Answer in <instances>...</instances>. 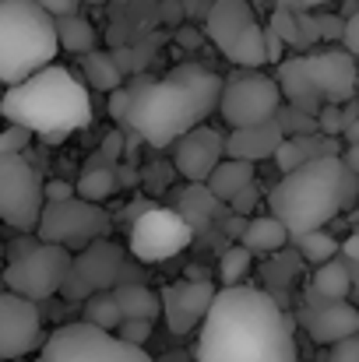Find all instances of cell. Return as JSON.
Listing matches in <instances>:
<instances>
[{"label": "cell", "mask_w": 359, "mask_h": 362, "mask_svg": "<svg viewBox=\"0 0 359 362\" xmlns=\"http://www.w3.org/2000/svg\"><path fill=\"white\" fill-rule=\"evenodd\" d=\"M342 162H346V165H349V169L359 176V141H356V144H349V148L342 151Z\"/></svg>", "instance_id": "cell-47"}, {"label": "cell", "mask_w": 359, "mask_h": 362, "mask_svg": "<svg viewBox=\"0 0 359 362\" xmlns=\"http://www.w3.org/2000/svg\"><path fill=\"white\" fill-rule=\"evenodd\" d=\"M113 296H117L123 320H155L159 317V292H152L144 281L113 285Z\"/></svg>", "instance_id": "cell-24"}, {"label": "cell", "mask_w": 359, "mask_h": 362, "mask_svg": "<svg viewBox=\"0 0 359 362\" xmlns=\"http://www.w3.org/2000/svg\"><path fill=\"white\" fill-rule=\"evenodd\" d=\"M35 362H42V356H39V359H35Z\"/></svg>", "instance_id": "cell-53"}, {"label": "cell", "mask_w": 359, "mask_h": 362, "mask_svg": "<svg viewBox=\"0 0 359 362\" xmlns=\"http://www.w3.org/2000/svg\"><path fill=\"white\" fill-rule=\"evenodd\" d=\"M42 362H155L144 345H127L89 320L64 324L42 341Z\"/></svg>", "instance_id": "cell-8"}, {"label": "cell", "mask_w": 359, "mask_h": 362, "mask_svg": "<svg viewBox=\"0 0 359 362\" xmlns=\"http://www.w3.org/2000/svg\"><path fill=\"white\" fill-rule=\"evenodd\" d=\"M356 57L349 49H324L307 57H282L278 60V88L282 99L310 117L324 103H346L356 95Z\"/></svg>", "instance_id": "cell-5"}, {"label": "cell", "mask_w": 359, "mask_h": 362, "mask_svg": "<svg viewBox=\"0 0 359 362\" xmlns=\"http://www.w3.org/2000/svg\"><path fill=\"white\" fill-rule=\"evenodd\" d=\"M176 211L187 218V226L194 229V236H201V233H208L219 218H226L229 208L208 190V183H190V187L180 194Z\"/></svg>", "instance_id": "cell-20"}, {"label": "cell", "mask_w": 359, "mask_h": 362, "mask_svg": "<svg viewBox=\"0 0 359 362\" xmlns=\"http://www.w3.org/2000/svg\"><path fill=\"white\" fill-rule=\"evenodd\" d=\"M342 28H346V21L335 18V14H321V18H317V32H321V39H342Z\"/></svg>", "instance_id": "cell-44"}, {"label": "cell", "mask_w": 359, "mask_h": 362, "mask_svg": "<svg viewBox=\"0 0 359 362\" xmlns=\"http://www.w3.org/2000/svg\"><path fill=\"white\" fill-rule=\"evenodd\" d=\"M342 46H346L353 57H359V11L353 14V18H346V28H342Z\"/></svg>", "instance_id": "cell-43"}, {"label": "cell", "mask_w": 359, "mask_h": 362, "mask_svg": "<svg viewBox=\"0 0 359 362\" xmlns=\"http://www.w3.org/2000/svg\"><path fill=\"white\" fill-rule=\"evenodd\" d=\"M127 110H130V88L117 85V88L110 92V117L117 120V127H123V120H127Z\"/></svg>", "instance_id": "cell-39"}, {"label": "cell", "mask_w": 359, "mask_h": 362, "mask_svg": "<svg viewBox=\"0 0 359 362\" xmlns=\"http://www.w3.org/2000/svg\"><path fill=\"white\" fill-rule=\"evenodd\" d=\"M282 127L278 120L250 123V127H233V134L226 137V155L229 158H246V162H264L275 155V148L282 144Z\"/></svg>", "instance_id": "cell-19"}, {"label": "cell", "mask_w": 359, "mask_h": 362, "mask_svg": "<svg viewBox=\"0 0 359 362\" xmlns=\"http://www.w3.org/2000/svg\"><path fill=\"white\" fill-rule=\"evenodd\" d=\"M67 267H71V250L67 246L35 240L18 257H7L4 288L39 303V299H50V296L60 292V285L67 278Z\"/></svg>", "instance_id": "cell-9"}, {"label": "cell", "mask_w": 359, "mask_h": 362, "mask_svg": "<svg viewBox=\"0 0 359 362\" xmlns=\"http://www.w3.org/2000/svg\"><path fill=\"white\" fill-rule=\"evenodd\" d=\"M328 362H359V334H349V338L335 341Z\"/></svg>", "instance_id": "cell-38"}, {"label": "cell", "mask_w": 359, "mask_h": 362, "mask_svg": "<svg viewBox=\"0 0 359 362\" xmlns=\"http://www.w3.org/2000/svg\"><path fill=\"white\" fill-rule=\"evenodd\" d=\"M0 4H4V0H0Z\"/></svg>", "instance_id": "cell-55"}, {"label": "cell", "mask_w": 359, "mask_h": 362, "mask_svg": "<svg viewBox=\"0 0 359 362\" xmlns=\"http://www.w3.org/2000/svg\"><path fill=\"white\" fill-rule=\"evenodd\" d=\"M300 320L317 345H335L349 334H359V310L346 299H321L310 292Z\"/></svg>", "instance_id": "cell-18"}, {"label": "cell", "mask_w": 359, "mask_h": 362, "mask_svg": "<svg viewBox=\"0 0 359 362\" xmlns=\"http://www.w3.org/2000/svg\"><path fill=\"white\" fill-rule=\"evenodd\" d=\"M42 201V176L25 162V151H0V218L18 233H35Z\"/></svg>", "instance_id": "cell-12"}, {"label": "cell", "mask_w": 359, "mask_h": 362, "mask_svg": "<svg viewBox=\"0 0 359 362\" xmlns=\"http://www.w3.org/2000/svg\"><path fill=\"white\" fill-rule=\"evenodd\" d=\"M0 362H4V359H0Z\"/></svg>", "instance_id": "cell-56"}, {"label": "cell", "mask_w": 359, "mask_h": 362, "mask_svg": "<svg viewBox=\"0 0 359 362\" xmlns=\"http://www.w3.org/2000/svg\"><path fill=\"white\" fill-rule=\"evenodd\" d=\"M359 194V176L342 162V155H317L289 173H282L278 187L268 194L271 215L285 226L289 240L324 229L346 204Z\"/></svg>", "instance_id": "cell-4"}, {"label": "cell", "mask_w": 359, "mask_h": 362, "mask_svg": "<svg viewBox=\"0 0 359 362\" xmlns=\"http://www.w3.org/2000/svg\"><path fill=\"white\" fill-rule=\"evenodd\" d=\"M215 292L219 285L212 278H183V281L166 285L159 292V313L166 317V327L173 334H190L194 327H201Z\"/></svg>", "instance_id": "cell-16"}, {"label": "cell", "mask_w": 359, "mask_h": 362, "mask_svg": "<svg viewBox=\"0 0 359 362\" xmlns=\"http://www.w3.org/2000/svg\"><path fill=\"white\" fill-rule=\"evenodd\" d=\"M85 320H89V324H96V327H103V331H117L123 317H120V306H117L113 288L92 292V296L85 299Z\"/></svg>", "instance_id": "cell-29"}, {"label": "cell", "mask_w": 359, "mask_h": 362, "mask_svg": "<svg viewBox=\"0 0 359 362\" xmlns=\"http://www.w3.org/2000/svg\"><path fill=\"white\" fill-rule=\"evenodd\" d=\"M237 243H243L250 253H278L289 243V233L275 215H257V218H246Z\"/></svg>", "instance_id": "cell-23"}, {"label": "cell", "mask_w": 359, "mask_h": 362, "mask_svg": "<svg viewBox=\"0 0 359 362\" xmlns=\"http://www.w3.org/2000/svg\"><path fill=\"white\" fill-rule=\"evenodd\" d=\"M42 313L35 299L18 292H0V359H21L42 349Z\"/></svg>", "instance_id": "cell-15"}, {"label": "cell", "mask_w": 359, "mask_h": 362, "mask_svg": "<svg viewBox=\"0 0 359 362\" xmlns=\"http://www.w3.org/2000/svg\"><path fill=\"white\" fill-rule=\"evenodd\" d=\"M81 57V71H85V81L92 85V88H99V92H113L117 85H123V67H120V60H113L106 49H85V53H78Z\"/></svg>", "instance_id": "cell-25"}, {"label": "cell", "mask_w": 359, "mask_h": 362, "mask_svg": "<svg viewBox=\"0 0 359 362\" xmlns=\"http://www.w3.org/2000/svg\"><path fill=\"white\" fill-rule=\"evenodd\" d=\"M28 141H32V130H25L18 123H11L7 130H0V151H25Z\"/></svg>", "instance_id": "cell-35"}, {"label": "cell", "mask_w": 359, "mask_h": 362, "mask_svg": "<svg viewBox=\"0 0 359 362\" xmlns=\"http://www.w3.org/2000/svg\"><path fill=\"white\" fill-rule=\"evenodd\" d=\"M342 137H346L349 144H356V141H359V117H356V120H353V123H349L346 130H342Z\"/></svg>", "instance_id": "cell-48"}, {"label": "cell", "mask_w": 359, "mask_h": 362, "mask_svg": "<svg viewBox=\"0 0 359 362\" xmlns=\"http://www.w3.org/2000/svg\"><path fill=\"white\" fill-rule=\"evenodd\" d=\"M53 28H57V42L67 53H85L96 46V28L89 18H81V11L71 14H53Z\"/></svg>", "instance_id": "cell-26"}, {"label": "cell", "mask_w": 359, "mask_h": 362, "mask_svg": "<svg viewBox=\"0 0 359 362\" xmlns=\"http://www.w3.org/2000/svg\"><path fill=\"white\" fill-rule=\"evenodd\" d=\"M271 28L282 35V42H285V46H303V42H300V25H296V14H292L289 7H278V11L271 14Z\"/></svg>", "instance_id": "cell-32"}, {"label": "cell", "mask_w": 359, "mask_h": 362, "mask_svg": "<svg viewBox=\"0 0 359 362\" xmlns=\"http://www.w3.org/2000/svg\"><path fill=\"white\" fill-rule=\"evenodd\" d=\"M278 4H292V0H278Z\"/></svg>", "instance_id": "cell-52"}, {"label": "cell", "mask_w": 359, "mask_h": 362, "mask_svg": "<svg viewBox=\"0 0 359 362\" xmlns=\"http://www.w3.org/2000/svg\"><path fill=\"white\" fill-rule=\"evenodd\" d=\"M250 260H253V253L243 243L222 250V257H219V278H222V285H239L250 274Z\"/></svg>", "instance_id": "cell-31"}, {"label": "cell", "mask_w": 359, "mask_h": 362, "mask_svg": "<svg viewBox=\"0 0 359 362\" xmlns=\"http://www.w3.org/2000/svg\"><path fill=\"white\" fill-rule=\"evenodd\" d=\"M141 180H144V187H148L152 194H162V190L169 187V180H173V169H169L166 162H155L152 169H144Z\"/></svg>", "instance_id": "cell-36"}, {"label": "cell", "mask_w": 359, "mask_h": 362, "mask_svg": "<svg viewBox=\"0 0 359 362\" xmlns=\"http://www.w3.org/2000/svg\"><path fill=\"white\" fill-rule=\"evenodd\" d=\"M338 250L346 253V260H353V264H359V233H353L346 243H338Z\"/></svg>", "instance_id": "cell-46"}, {"label": "cell", "mask_w": 359, "mask_h": 362, "mask_svg": "<svg viewBox=\"0 0 359 362\" xmlns=\"http://www.w3.org/2000/svg\"><path fill=\"white\" fill-rule=\"evenodd\" d=\"M42 197H46V201H67V197H74V183H67V180H50V183H42Z\"/></svg>", "instance_id": "cell-42"}, {"label": "cell", "mask_w": 359, "mask_h": 362, "mask_svg": "<svg viewBox=\"0 0 359 362\" xmlns=\"http://www.w3.org/2000/svg\"><path fill=\"white\" fill-rule=\"evenodd\" d=\"M205 35L237 67L253 71V67L268 64L264 28L257 25V18L250 11V0H212L208 11H205Z\"/></svg>", "instance_id": "cell-7"}, {"label": "cell", "mask_w": 359, "mask_h": 362, "mask_svg": "<svg viewBox=\"0 0 359 362\" xmlns=\"http://www.w3.org/2000/svg\"><path fill=\"white\" fill-rule=\"evenodd\" d=\"M226 155V137L222 130H212L205 123L190 127L187 134H180L173 141V165L187 183H205L208 173L219 165V158Z\"/></svg>", "instance_id": "cell-17"}, {"label": "cell", "mask_w": 359, "mask_h": 362, "mask_svg": "<svg viewBox=\"0 0 359 362\" xmlns=\"http://www.w3.org/2000/svg\"><path fill=\"white\" fill-rule=\"evenodd\" d=\"M296 25H300V42H303V46H310V42L321 39V32H317V18H310L307 11H296Z\"/></svg>", "instance_id": "cell-40"}, {"label": "cell", "mask_w": 359, "mask_h": 362, "mask_svg": "<svg viewBox=\"0 0 359 362\" xmlns=\"http://www.w3.org/2000/svg\"><path fill=\"white\" fill-rule=\"evenodd\" d=\"M110 233H113V218L96 201H85L78 194L67 197V201H42V211H39V222H35L39 240L60 243L71 253L89 246L99 236H110Z\"/></svg>", "instance_id": "cell-10"}, {"label": "cell", "mask_w": 359, "mask_h": 362, "mask_svg": "<svg viewBox=\"0 0 359 362\" xmlns=\"http://www.w3.org/2000/svg\"><path fill=\"white\" fill-rule=\"evenodd\" d=\"M46 14H71V11H78L81 7V0H35Z\"/></svg>", "instance_id": "cell-45"}, {"label": "cell", "mask_w": 359, "mask_h": 362, "mask_svg": "<svg viewBox=\"0 0 359 362\" xmlns=\"http://www.w3.org/2000/svg\"><path fill=\"white\" fill-rule=\"evenodd\" d=\"M317 130L321 134H331V137L342 134V103H324L317 110Z\"/></svg>", "instance_id": "cell-34"}, {"label": "cell", "mask_w": 359, "mask_h": 362, "mask_svg": "<svg viewBox=\"0 0 359 362\" xmlns=\"http://www.w3.org/2000/svg\"><path fill=\"white\" fill-rule=\"evenodd\" d=\"M194 362H300L292 320L264 288L222 285L201 320Z\"/></svg>", "instance_id": "cell-1"}, {"label": "cell", "mask_w": 359, "mask_h": 362, "mask_svg": "<svg viewBox=\"0 0 359 362\" xmlns=\"http://www.w3.org/2000/svg\"><path fill=\"white\" fill-rule=\"evenodd\" d=\"M282 53H285V42H282V35L268 25V28H264V57H268V64H278Z\"/></svg>", "instance_id": "cell-41"}, {"label": "cell", "mask_w": 359, "mask_h": 362, "mask_svg": "<svg viewBox=\"0 0 359 362\" xmlns=\"http://www.w3.org/2000/svg\"><path fill=\"white\" fill-rule=\"evenodd\" d=\"M226 208H229V211H237V215H250V211L257 208V187H253V183H246L239 194H233V197L226 201Z\"/></svg>", "instance_id": "cell-37"}, {"label": "cell", "mask_w": 359, "mask_h": 362, "mask_svg": "<svg viewBox=\"0 0 359 362\" xmlns=\"http://www.w3.org/2000/svg\"><path fill=\"white\" fill-rule=\"evenodd\" d=\"M60 53L53 14L35 0H4L0 4V81L14 85L32 71L53 64Z\"/></svg>", "instance_id": "cell-6"}, {"label": "cell", "mask_w": 359, "mask_h": 362, "mask_svg": "<svg viewBox=\"0 0 359 362\" xmlns=\"http://www.w3.org/2000/svg\"><path fill=\"white\" fill-rule=\"evenodd\" d=\"M282 88L275 78L268 74H239L233 81L222 85L219 95V113L229 127H250V123L275 120L278 106H282Z\"/></svg>", "instance_id": "cell-14"}, {"label": "cell", "mask_w": 359, "mask_h": 362, "mask_svg": "<svg viewBox=\"0 0 359 362\" xmlns=\"http://www.w3.org/2000/svg\"><path fill=\"white\" fill-rule=\"evenodd\" d=\"M303 11H310V7H321V4H328V0H296Z\"/></svg>", "instance_id": "cell-49"}, {"label": "cell", "mask_w": 359, "mask_h": 362, "mask_svg": "<svg viewBox=\"0 0 359 362\" xmlns=\"http://www.w3.org/2000/svg\"><path fill=\"white\" fill-rule=\"evenodd\" d=\"M127 260V250L113 243L110 236H99L89 246L74 250L71 253V267H67V278L60 285L64 299L71 303H81L89 299L92 292H103V288H113L120 278V267Z\"/></svg>", "instance_id": "cell-13"}, {"label": "cell", "mask_w": 359, "mask_h": 362, "mask_svg": "<svg viewBox=\"0 0 359 362\" xmlns=\"http://www.w3.org/2000/svg\"><path fill=\"white\" fill-rule=\"evenodd\" d=\"M113 334L123 338L127 345H148V338H152V320H120V327Z\"/></svg>", "instance_id": "cell-33"}, {"label": "cell", "mask_w": 359, "mask_h": 362, "mask_svg": "<svg viewBox=\"0 0 359 362\" xmlns=\"http://www.w3.org/2000/svg\"><path fill=\"white\" fill-rule=\"evenodd\" d=\"M222 95V78L198 60L169 67L162 78H141L130 88L123 127L137 130L144 144L169 148L180 134L205 123Z\"/></svg>", "instance_id": "cell-2"}, {"label": "cell", "mask_w": 359, "mask_h": 362, "mask_svg": "<svg viewBox=\"0 0 359 362\" xmlns=\"http://www.w3.org/2000/svg\"><path fill=\"white\" fill-rule=\"evenodd\" d=\"M292 243L300 246L303 260H310V264H324V260H331L338 253V240L331 233H324V229H310V233L296 236Z\"/></svg>", "instance_id": "cell-30"}, {"label": "cell", "mask_w": 359, "mask_h": 362, "mask_svg": "<svg viewBox=\"0 0 359 362\" xmlns=\"http://www.w3.org/2000/svg\"><path fill=\"white\" fill-rule=\"evenodd\" d=\"M120 187H117V173H113V165H85V173H81V180L74 183V194L78 197H85V201H106V197H113Z\"/></svg>", "instance_id": "cell-28"}, {"label": "cell", "mask_w": 359, "mask_h": 362, "mask_svg": "<svg viewBox=\"0 0 359 362\" xmlns=\"http://www.w3.org/2000/svg\"><path fill=\"white\" fill-rule=\"evenodd\" d=\"M356 95H359V71H356Z\"/></svg>", "instance_id": "cell-50"}, {"label": "cell", "mask_w": 359, "mask_h": 362, "mask_svg": "<svg viewBox=\"0 0 359 362\" xmlns=\"http://www.w3.org/2000/svg\"><path fill=\"white\" fill-rule=\"evenodd\" d=\"M190 243H194V229L187 226V218H183L176 208L148 204L141 215L130 218L127 250H130V257L141 260V264L173 260V257L183 253Z\"/></svg>", "instance_id": "cell-11"}, {"label": "cell", "mask_w": 359, "mask_h": 362, "mask_svg": "<svg viewBox=\"0 0 359 362\" xmlns=\"http://www.w3.org/2000/svg\"><path fill=\"white\" fill-rule=\"evenodd\" d=\"M317 155H342L338 151V141L331 134H321V130H314V134H292V137H282V144L275 148L271 158L278 162L282 173H289V169H296V165H303V162H310Z\"/></svg>", "instance_id": "cell-21"}, {"label": "cell", "mask_w": 359, "mask_h": 362, "mask_svg": "<svg viewBox=\"0 0 359 362\" xmlns=\"http://www.w3.org/2000/svg\"><path fill=\"white\" fill-rule=\"evenodd\" d=\"M0 288H4V274H0Z\"/></svg>", "instance_id": "cell-51"}, {"label": "cell", "mask_w": 359, "mask_h": 362, "mask_svg": "<svg viewBox=\"0 0 359 362\" xmlns=\"http://www.w3.org/2000/svg\"><path fill=\"white\" fill-rule=\"evenodd\" d=\"M0 253H4V246H0Z\"/></svg>", "instance_id": "cell-54"}, {"label": "cell", "mask_w": 359, "mask_h": 362, "mask_svg": "<svg viewBox=\"0 0 359 362\" xmlns=\"http://www.w3.org/2000/svg\"><path fill=\"white\" fill-rule=\"evenodd\" d=\"M208 190L226 204L233 194H239L246 183H253V162H246V158H229V155H222L219 158V165L208 173Z\"/></svg>", "instance_id": "cell-22"}, {"label": "cell", "mask_w": 359, "mask_h": 362, "mask_svg": "<svg viewBox=\"0 0 359 362\" xmlns=\"http://www.w3.org/2000/svg\"><path fill=\"white\" fill-rule=\"evenodd\" d=\"M0 117L32 130V137L46 144H64L74 130H85L92 123V95L74 78V71L46 64L28 78L7 85Z\"/></svg>", "instance_id": "cell-3"}, {"label": "cell", "mask_w": 359, "mask_h": 362, "mask_svg": "<svg viewBox=\"0 0 359 362\" xmlns=\"http://www.w3.org/2000/svg\"><path fill=\"white\" fill-rule=\"evenodd\" d=\"M310 292H314V296H321V299H346V296L353 292L349 264H346V260H335V257H331V260H324V264H317Z\"/></svg>", "instance_id": "cell-27"}]
</instances>
